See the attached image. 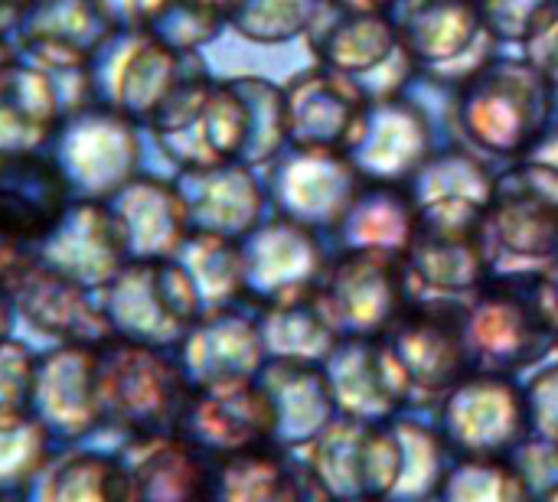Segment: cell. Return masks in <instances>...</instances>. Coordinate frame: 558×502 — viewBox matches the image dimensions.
<instances>
[{
  "label": "cell",
  "mask_w": 558,
  "mask_h": 502,
  "mask_svg": "<svg viewBox=\"0 0 558 502\" xmlns=\"http://www.w3.org/2000/svg\"><path fill=\"white\" fill-rule=\"evenodd\" d=\"M337 33L330 36L327 59L337 65V72H360L373 69L376 62L386 59V52L396 42L392 23L383 13L373 10H356L337 3Z\"/></svg>",
  "instance_id": "cell-12"
},
{
  "label": "cell",
  "mask_w": 558,
  "mask_h": 502,
  "mask_svg": "<svg viewBox=\"0 0 558 502\" xmlns=\"http://www.w3.org/2000/svg\"><path fill=\"white\" fill-rule=\"evenodd\" d=\"M405 291L402 255L353 248L324 278L317 307L340 340H369L412 304Z\"/></svg>",
  "instance_id": "cell-3"
},
{
  "label": "cell",
  "mask_w": 558,
  "mask_h": 502,
  "mask_svg": "<svg viewBox=\"0 0 558 502\" xmlns=\"http://www.w3.org/2000/svg\"><path fill=\"white\" fill-rule=\"evenodd\" d=\"M530 434L526 395L494 372H471L445 405V444L454 461L507 457Z\"/></svg>",
  "instance_id": "cell-5"
},
{
  "label": "cell",
  "mask_w": 558,
  "mask_h": 502,
  "mask_svg": "<svg viewBox=\"0 0 558 502\" xmlns=\"http://www.w3.org/2000/svg\"><path fill=\"white\" fill-rule=\"evenodd\" d=\"M448 502H530L523 470L507 457H468L448 470Z\"/></svg>",
  "instance_id": "cell-13"
},
{
  "label": "cell",
  "mask_w": 558,
  "mask_h": 502,
  "mask_svg": "<svg viewBox=\"0 0 558 502\" xmlns=\"http://www.w3.org/2000/svg\"><path fill=\"white\" fill-rule=\"evenodd\" d=\"M526 291H530V301H533L539 320L549 327L553 336H558V258L546 265V271L533 274Z\"/></svg>",
  "instance_id": "cell-16"
},
{
  "label": "cell",
  "mask_w": 558,
  "mask_h": 502,
  "mask_svg": "<svg viewBox=\"0 0 558 502\" xmlns=\"http://www.w3.org/2000/svg\"><path fill=\"white\" fill-rule=\"evenodd\" d=\"M464 340L471 359H481V372L507 376L536 363L553 333L539 320L530 291L523 294L513 281L484 284L474 307L464 314Z\"/></svg>",
  "instance_id": "cell-6"
},
{
  "label": "cell",
  "mask_w": 558,
  "mask_h": 502,
  "mask_svg": "<svg viewBox=\"0 0 558 502\" xmlns=\"http://www.w3.org/2000/svg\"><path fill=\"white\" fill-rule=\"evenodd\" d=\"M65 206V186L56 167L13 157L0 163V235L39 238L56 229Z\"/></svg>",
  "instance_id": "cell-8"
},
{
  "label": "cell",
  "mask_w": 558,
  "mask_h": 502,
  "mask_svg": "<svg viewBox=\"0 0 558 502\" xmlns=\"http://www.w3.org/2000/svg\"><path fill=\"white\" fill-rule=\"evenodd\" d=\"M481 229L494 232V245L504 248V255L546 265L558 258V206L526 186L494 196Z\"/></svg>",
  "instance_id": "cell-9"
},
{
  "label": "cell",
  "mask_w": 558,
  "mask_h": 502,
  "mask_svg": "<svg viewBox=\"0 0 558 502\" xmlns=\"http://www.w3.org/2000/svg\"><path fill=\"white\" fill-rule=\"evenodd\" d=\"M337 3H343V7H356V10H373V13H379L386 3H392V0H337Z\"/></svg>",
  "instance_id": "cell-17"
},
{
  "label": "cell",
  "mask_w": 558,
  "mask_h": 502,
  "mask_svg": "<svg viewBox=\"0 0 558 502\" xmlns=\"http://www.w3.org/2000/svg\"><path fill=\"white\" fill-rule=\"evenodd\" d=\"M523 395L530 412V431H539L546 444L558 448V366L539 376Z\"/></svg>",
  "instance_id": "cell-14"
},
{
  "label": "cell",
  "mask_w": 558,
  "mask_h": 502,
  "mask_svg": "<svg viewBox=\"0 0 558 502\" xmlns=\"http://www.w3.org/2000/svg\"><path fill=\"white\" fill-rule=\"evenodd\" d=\"M128 487L134 502H216L209 467L183 448H167L150 457Z\"/></svg>",
  "instance_id": "cell-11"
},
{
  "label": "cell",
  "mask_w": 558,
  "mask_h": 502,
  "mask_svg": "<svg viewBox=\"0 0 558 502\" xmlns=\"http://www.w3.org/2000/svg\"><path fill=\"white\" fill-rule=\"evenodd\" d=\"M353 502H386V500H353Z\"/></svg>",
  "instance_id": "cell-18"
},
{
  "label": "cell",
  "mask_w": 558,
  "mask_h": 502,
  "mask_svg": "<svg viewBox=\"0 0 558 502\" xmlns=\"http://www.w3.org/2000/svg\"><path fill=\"white\" fill-rule=\"evenodd\" d=\"M481 26V7L471 0H415L399 23V39L415 56L441 62L468 49Z\"/></svg>",
  "instance_id": "cell-10"
},
{
  "label": "cell",
  "mask_w": 558,
  "mask_h": 502,
  "mask_svg": "<svg viewBox=\"0 0 558 502\" xmlns=\"http://www.w3.org/2000/svg\"><path fill=\"white\" fill-rule=\"evenodd\" d=\"M399 405L448 399L471 376L464 310L448 304H409L383 333L369 336Z\"/></svg>",
  "instance_id": "cell-1"
},
{
  "label": "cell",
  "mask_w": 558,
  "mask_h": 502,
  "mask_svg": "<svg viewBox=\"0 0 558 502\" xmlns=\"http://www.w3.org/2000/svg\"><path fill=\"white\" fill-rule=\"evenodd\" d=\"M530 52L539 65V75L558 85V0L533 23L530 29Z\"/></svg>",
  "instance_id": "cell-15"
},
{
  "label": "cell",
  "mask_w": 558,
  "mask_h": 502,
  "mask_svg": "<svg viewBox=\"0 0 558 502\" xmlns=\"http://www.w3.org/2000/svg\"><path fill=\"white\" fill-rule=\"evenodd\" d=\"M402 438L379 421L343 418L317 434L314 477L333 502L389 500L402 480Z\"/></svg>",
  "instance_id": "cell-4"
},
{
  "label": "cell",
  "mask_w": 558,
  "mask_h": 502,
  "mask_svg": "<svg viewBox=\"0 0 558 502\" xmlns=\"http://www.w3.org/2000/svg\"><path fill=\"white\" fill-rule=\"evenodd\" d=\"M458 95V118L474 144L497 154H523L539 144L549 114V91L539 72L497 62L477 69Z\"/></svg>",
  "instance_id": "cell-2"
},
{
  "label": "cell",
  "mask_w": 558,
  "mask_h": 502,
  "mask_svg": "<svg viewBox=\"0 0 558 502\" xmlns=\"http://www.w3.org/2000/svg\"><path fill=\"white\" fill-rule=\"evenodd\" d=\"M190 412L196 415V428L203 431V441L226 448L229 457L262 448L265 441L275 438L278 428V408L271 389H262L242 376H229L203 385L196 392V402H190Z\"/></svg>",
  "instance_id": "cell-7"
}]
</instances>
